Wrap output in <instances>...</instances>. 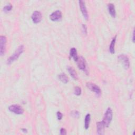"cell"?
Listing matches in <instances>:
<instances>
[{"label":"cell","instance_id":"cell-1","mask_svg":"<svg viewBox=\"0 0 135 135\" xmlns=\"http://www.w3.org/2000/svg\"><path fill=\"white\" fill-rule=\"evenodd\" d=\"M24 47L23 45H21L18 49L15 51V52L7 60V64L11 65L12 62L15 61L19 58L20 55L24 52Z\"/></svg>","mask_w":135,"mask_h":135},{"label":"cell","instance_id":"cell-2","mask_svg":"<svg viewBox=\"0 0 135 135\" xmlns=\"http://www.w3.org/2000/svg\"><path fill=\"white\" fill-rule=\"evenodd\" d=\"M112 116H113L112 110L111 108H108L104 115L103 120L102 121L103 123V124L106 127H109V126L112 120Z\"/></svg>","mask_w":135,"mask_h":135},{"label":"cell","instance_id":"cell-3","mask_svg":"<svg viewBox=\"0 0 135 135\" xmlns=\"http://www.w3.org/2000/svg\"><path fill=\"white\" fill-rule=\"evenodd\" d=\"M118 59L120 62L123 65L125 69H129L130 67V61L128 57L126 54H120L118 56Z\"/></svg>","mask_w":135,"mask_h":135},{"label":"cell","instance_id":"cell-4","mask_svg":"<svg viewBox=\"0 0 135 135\" xmlns=\"http://www.w3.org/2000/svg\"><path fill=\"white\" fill-rule=\"evenodd\" d=\"M9 110L16 115H22L24 112V109L18 104H12L9 107Z\"/></svg>","mask_w":135,"mask_h":135},{"label":"cell","instance_id":"cell-5","mask_svg":"<svg viewBox=\"0 0 135 135\" xmlns=\"http://www.w3.org/2000/svg\"><path fill=\"white\" fill-rule=\"evenodd\" d=\"M77 62L78 67L79 68V69L83 71L86 73H87L88 70H87V62L86 61L85 59L83 56L79 57Z\"/></svg>","mask_w":135,"mask_h":135},{"label":"cell","instance_id":"cell-6","mask_svg":"<svg viewBox=\"0 0 135 135\" xmlns=\"http://www.w3.org/2000/svg\"><path fill=\"white\" fill-rule=\"evenodd\" d=\"M88 88H89L90 90L94 92L97 96H100L101 94V91L100 88L96 84L91 83V82H88L86 84Z\"/></svg>","mask_w":135,"mask_h":135},{"label":"cell","instance_id":"cell-7","mask_svg":"<svg viewBox=\"0 0 135 135\" xmlns=\"http://www.w3.org/2000/svg\"><path fill=\"white\" fill-rule=\"evenodd\" d=\"M6 38L5 36L1 35L0 37V54L3 56L6 51Z\"/></svg>","mask_w":135,"mask_h":135},{"label":"cell","instance_id":"cell-8","mask_svg":"<svg viewBox=\"0 0 135 135\" xmlns=\"http://www.w3.org/2000/svg\"><path fill=\"white\" fill-rule=\"evenodd\" d=\"M31 18H32V20L34 23H35V24L39 23L41 22L42 18V14L40 11H35L32 15Z\"/></svg>","mask_w":135,"mask_h":135},{"label":"cell","instance_id":"cell-9","mask_svg":"<svg viewBox=\"0 0 135 135\" xmlns=\"http://www.w3.org/2000/svg\"><path fill=\"white\" fill-rule=\"evenodd\" d=\"M79 6L81 11V13L83 15V16L84 18L87 20L88 19V11L85 5V2L82 0H80L79 1Z\"/></svg>","mask_w":135,"mask_h":135},{"label":"cell","instance_id":"cell-10","mask_svg":"<svg viewBox=\"0 0 135 135\" xmlns=\"http://www.w3.org/2000/svg\"><path fill=\"white\" fill-rule=\"evenodd\" d=\"M61 18H62V12L59 10H57L53 12L50 16V19L52 21H59L60 20H61Z\"/></svg>","mask_w":135,"mask_h":135},{"label":"cell","instance_id":"cell-11","mask_svg":"<svg viewBox=\"0 0 135 135\" xmlns=\"http://www.w3.org/2000/svg\"><path fill=\"white\" fill-rule=\"evenodd\" d=\"M106 127L102 122H99L97 123V131L98 134L102 135L104 134V129Z\"/></svg>","mask_w":135,"mask_h":135},{"label":"cell","instance_id":"cell-12","mask_svg":"<svg viewBox=\"0 0 135 135\" xmlns=\"http://www.w3.org/2000/svg\"><path fill=\"white\" fill-rule=\"evenodd\" d=\"M68 71L70 74V76L71 77L74 79V80H77L78 79V74L76 71V70H74V69L72 67H68Z\"/></svg>","mask_w":135,"mask_h":135},{"label":"cell","instance_id":"cell-13","mask_svg":"<svg viewBox=\"0 0 135 135\" xmlns=\"http://www.w3.org/2000/svg\"><path fill=\"white\" fill-rule=\"evenodd\" d=\"M70 55L71 57H72L74 60L75 61H77L78 59V53H77V51L76 48H72L70 49Z\"/></svg>","mask_w":135,"mask_h":135},{"label":"cell","instance_id":"cell-14","mask_svg":"<svg viewBox=\"0 0 135 135\" xmlns=\"http://www.w3.org/2000/svg\"><path fill=\"white\" fill-rule=\"evenodd\" d=\"M108 9L109 12L111 16V17L113 18H115L116 13L115 5L112 3H109L108 5Z\"/></svg>","mask_w":135,"mask_h":135},{"label":"cell","instance_id":"cell-15","mask_svg":"<svg viewBox=\"0 0 135 135\" xmlns=\"http://www.w3.org/2000/svg\"><path fill=\"white\" fill-rule=\"evenodd\" d=\"M58 78L60 80V81L65 84L67 83L69 81L68 77L65 73H62L61 74H60L58 76Z\"/></svg>","mask_w":135,"mask_h":135},{"label":"cell","instance_id":"cell-16","mask_svg":"<svg viewBox=\"0 0 135 135\" xmlns=\"http://www.w3.org/2000/svg\"><path fill=\"white\" fill-rule=\"evenodd\" d=\"M116 38H117V35H116L112 40L111 43L110 44L109 46V51L111 54H114L115 52V43H116Z\"/></svg>","mask_w":135,"mask_h":135},{"label":"cell","instance_id":"cell-17","mask_svg":"<svg viewBox=\"0 0 135 135\" xmlns=\"http://www.w3.org/2000/svg\"><path fill=\"white\" fill-rule=\"evenodd\" d=\"M90 120H91V116L89 113H88L86 116L85 119H84V128L86 129H88L89 128Z\"/></svg>","mask_w":135,"mask_h":135},{"label":"cell","instance_id":"cell-18","mask_svg":"<svg viewBox=\"0 0 135 135\" xmlns=\"http://www.w3.org/2000/svg\"><path fill=\"white\" fill-rule=\"evenodd\" d=\"M74 94L76 96H80L81 94V89L79 87H75L74 90Z\"/></svg>","mask_w":135,"mask_h":135},{"label":"cell","instance_id":"cell-19","mask_svg":"<svg viewBox=\"0 0 135 135\" xmlns=\"http://www.w3.org/2000/svg\"><path fill=\"white\" fill-rule=\"evenodd\" d=\"M71 115L74 118H78L80 117V113L78 111H72Z\"/></svg>","mask_w":135,"mask_h":135},{"label":"cell","instance_id":"cell-20","mask_svg":"<svg viewBox=\"0 0 135 135\" xmlns=\"http://www.w3.org/2000/svg\"><path fill=\"white\" fill-rule=\"evenodd\" d=\"M12 9V5L10 4L5 6L3 8V11L5 12H9Z\"/></svg>","mask_w":135,"mask_h":135},{"label":"cell","instance_id":"cell-21","mask_svg":"<svg viewBox=\"0 0 135 135\" xmlns=\"http://www.w3.org/2000/svg\"><path fill=\"white\" fill-rule=\"evenodd\" d=\"M56 116L58 120H61L63 117L62 113L60 111H58L56 113Z\"/></svg>","mask_w":135,"mask_h":135},{"label":"cell","instance_id":"cell-22","mask_svg":"<svg viewBox=\"0 0 135 135\" xmlns=\"http://www.w3.org/2000/svg\"><path fill=\"white\" fill-rule=\"evenodd\" d=\"M82 31L84 34L87 35V27L86 24H82Z\"/></svg>","mask_w":135,"mask_h":135},{"label":"cell","instance_id":"cell-23","mask_svg":"<svg viewBox=\"0 0 135 135\" xmlns=\"http://www.w3.org/2000/svg\"><path fill=\"white\" fill-rule=\"evenodd\" d=\"M67 134V131L66 130L63 128H62L61 129H60V134H62V135H65Z\"/></svg>","mask_w":135,"mask_h":135},{"label":"cell","instance_id":"cell-24","mask_svg":"<svg viewBox=\"0 0 135 135\" xmlns=\"http://www.w3.org/2000/svg\"><path fill=\"white\" fill-rule=\"evenodd\" d=\"M134 30L133 31V33H132V42H133V43H134Z\"/></svg>","mask_w":135,"mask_h":135},{"label":"cell","instance_id":"cell-25","mask_svg":"<svg viewBox=\"0 0 135 135\" xmlns=\"http://www.w3.org/2000/svg\"><path fill=\"white\" fill-rule=\"evenodd\" d=\"M22 131H23L24 132H27V129H25V128L22 129Z\"/></svg>","mask_w":135,"mask_h":135}]
</instances>
